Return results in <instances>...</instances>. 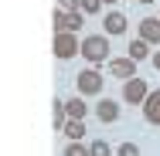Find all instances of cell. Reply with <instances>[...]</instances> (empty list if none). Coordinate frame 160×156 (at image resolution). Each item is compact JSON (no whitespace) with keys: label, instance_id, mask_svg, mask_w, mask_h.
<instances>
[{"label":"cell","instance_id":"3","mask_svg":"<svg viewBox=\"0 0 160 156\" xmlns=\"http://www.w3.org/2000/svg\"><path fill=\"white\" fill-rule=\"evenodd\" d=\"M51 51H55V58H58V61H68V58L82 54V41H78V34H55Z\"/></svg>","mask_w":160,"mask_h":156},{"label":"cell","instance_id":"20","mask_svg":"<svg viewBox=\"0 0 160 156\" xmlns=\"http://www.w3.org/2000/svg\"><path fill=\"white\" fill-rule=\"evenodd\" d=\"M102 3H109V7H112V3H116V0H102Z\"/></svg>","mask_w":160,"mask_h":156},{"label":"cell","instance_id":"21","mask_svg":"<svg viewBox=\"0 0 160 156\" xmlns=\"http://www.w3.org/2000/svg\"><path fill=\"white\" fill-rule=\"evenodd\" d=\"M140 3H153V0H140Z\"/></svg>","mask_w":160,"mask_h":156},{"label":"cell","instance_id":"13","mask_svg":"<svg viewBox=\"0 0 160 156\" xmlns=\"http://www.w3.org/2000/svg\"><path fill=\"white\" fill-rule=\"evenodd\" d=\"M129 58H133V61H143V58H150V44H147L143 37L129 41Z\"/></svg>","mask_w":160,"mask_h":156},{"label":"cell","instance_id":"14","mask_svg":"<svg viewBox=\"0 0 160 156\" xmlns=\"http://www.w3.org/2000/svg\"><path fill=\"white\" fill-rule=\"evenodd\" d=\"M89 156H112V146L106 139H96V143H89Z\"/></svg>","mask_w":160,"mask_h":156},{"label":"cell","instance_id":"19","mask_svg":"<svg viewBox=\"0 0 160 156\" xmlns=\"http://www.w3.org/2000/svg\"><path fill=\"white\" fill-rule=\"evenodd\" d=\"M153 68H157V71H160V51H157V54H153Z\"/></svg>","mask_w":160,"mask_h":156},{"label":"cell","instance_id":"1","mask_svg":"<svg viewBox=\"0 0 160 156\" xmlns=\"http://www.w3.org/2000/svg\"><path fill=\"white\" fill-rule=\"evenodd\" d=\"M109 34H89V37H82V58L92 64H102V61H109Z\"/></svg>","mask_w":160,"mask_h":156},{"label":"cell","instance_id":"5","mask_svg":"<svg viewBox=\"0 0 160 156\" xmlns=\"http://www.w3.org/2000/svg\"><path fill=\"white\" fill-rule=\"evenodd\" d=\"M147 95H150V88H147L143 78H129V82H123V102H129V105H143Z\"/></svg>","mask_w":160,"mask_h":156},{"label":"cell","instance_id":"2","mask_svg":"<svg viewBox=\"0 0 160 156\" xmlns=\"http://www.w3.org/2000/svg\"><path fill=\"white\" fill-rule=\"evenodd\" d=\"M85 24L82 10H55V34H78Z\"/></svg>","mask_w":160,"mask_h":156},{"label":"cell","instance_id":"9","mask_svg":"<svg viewBox=\"0 0 160 156\" xmlns=\"http://www.w3.org/2000/svg\"><path fill=\"white\" fill-rule=\"evenodd\" d=\"M140 37L147 44H160V17H143L140 21Z\"/></svg>","mask_w":160,"mask_h":156},{"label":"cell","instance_id":"11","mask_svg":"<svg viewBox=\"0 0 160 156\" xmlns=\"http://www.w3.org/2000/svg\"><path fill=\"white\" fill-rule=\"evenodd\" d=\"M65 112H68V119H85V116H89V105H85L82 95H72V98L65 102Z\"/></svg>","mask_w":160,"mask_h":156},{"label":"cell","instance_id":"7","mask_svg":"<svg viewBox=\"0 0 160 156\" xmlns=\"http://www.w3.org/2000/svg\"><path fill=\"white\" fill-rule=\"evenodd\" d=\"M140 109H143V119H147L150 125H160V88L147 95V102H143Z\"/></svg>","mask_w":160,"mask_h":156},{"label":"cell","instance_id":"4","mask_svg":"<svg viewBox=\"0 0 160 156\" xmlns=\"http://www.w3.org/2000/svg\"><path fill=\"white\" fill-rule=\"evenodd\" d=\"M102 75H99L96 68H85V71H78L75 75V88H78V95H99L102 92Z\"/></svg>","mask_w":160,"mask_h":156},{"label":"cell","instance_id":"8","mask_svg":"<svg viewBox=\"0 0 160 156\" xmlns=\"http://www.w3.org/2000/svg\"><path fill=\"white\" fill-rule=\"evenodd\" d=\"M102 31L109 34V37H116V34H126V17H123L119 10H109V14L102 17Z\"/></svg>","mask_w":160,"mask_h":156},{"label":"cell","instance_id":"6","mask_svg":"<svg viewBox=\"0 0 160 156\" xmlns=\"http://www.w3.org/2000/svg\"><path fill=\"white\" fill-rule=\"evenodd\" d=\"M136 64H140V61H133L129 54H126V58H109V75L129 82V78H136Z\"/></svg>","mask_w":160,"mask_h":156},{"label":"cell","instance_id":"17","mask_svg":"<svg viewBox=\"0 0 160 156\" xmlns=\"http://www.w3.org/2000/svg\"><path fill=\"white\" fill-rule=\"evenodd\" d=\"M116 156H140V146H136V143H119Z\"/></svg>","mask_w":160,"mask_h":156},{"label":"cell","instance_id":"15","mask_svg":"<svg viewBox=\"0 0 160 156\" xmlns=\"http://www.w3.org/2000/svg\"><path fill=\"white\" fill-rule=\"evenodd\" d=\"M78 10L82 14H99L102 10V0H78Z\"/></svg>","mask_w":160,"mask_h":156},{"label":"cell","instance_id":"16","mask_svg":"<svg viewBox=\"0 0 160 156\" xmlns=\"http://www.w3.org/2000/svg\"><path fill=\"white\" fill-rule=\"evenodd\" d=\"M65 156H89V146H82V143H68V146H65Z\"/></svg>","mask_w":160,"mask_h":156},{"label":"cell","instance_id":"12","mask_svg":"<svg viewBox=\"0 0 160 156\" xmlns=\"http://www.w3.org/2000/svg\"><path fill=\"white\" fill-rule=\"evenodd\" d=\"M62 132L72 139V143H82V139H85V119H68Z\"/></svg>","mask_w":160,"mask_h":156},{"label":"cell","instance_id":"10","mask_svg":"<svg viewBox=\"0 0 160 156\" xmlns=\"http://www.w3.org/2000/svg\"><path fill=\"white\" fill-rule=\"evenodd\" d=\"M96 116H99V122H116V119H119V102L102 98V102L96 105Z\"/></svg>","mask_w":160,"mask_h":156},{"label":"cell","instance_id":"18","mask_svg":"<svg viewBox=\"0 0 160 156\" xmlns=\"http://www.w3.org/2000/svg\"><path fill=\"white\" fill-rule=\"evenodd\" d=\"M58 10H78V0H58Z\"/></svg>","mask_w":160,"mask_h":156}]
</instances>
